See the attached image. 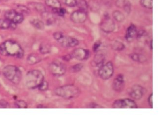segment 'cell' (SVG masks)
<instances>
[{
	"label": "cell",
	"mask_w": 164,
	"mask_h": 122,
	"mask_svg": "<svg viewBox=\"0 0 164 122\" xmlns=\"http://www.w3.org/2000/svg\"><path fill=\"white\" fill-rule=\"evenodd\" d=\"M0 54L5 56L16 58H22L25 52L18 42L12 40H7L0 44Z\"/></svg>",
	"instance_id": "obj_1"
},
{
	"label": "cell",
	"mask_w": 164,
	"mask_h": 122,
	"mask_svg": "<svg viewBox=\"0 0 164 122\" xmlns=\"http://www.w3.org/2000/svg\"><path fill=\"white\" fill-rule=\"evenodd\" d=\"M56 95L66 99H71L79 97L81 94V90L75 85H67L59 86L55 90Z\"/></svg>",
	"instance_id": "obj_2"
},
{
	"label": "cell",
	"mask_w": 164,
	"mask_h": 122,
	"mask_svg": "<svg viewBox=\"0 0 164 122\" xmlns=\"http://www.w3.org/2000/svg\"><path fill=\"white\" fill-rule=\"evenodd\" d=\"M44 80L43 73L38 70H32L26 73L25 77V84L29 89L38 88Z\"/></svg>",
	"instance_id": "obj_3"
},
{
	"label": "cell",
	"mask_w": 164,
	"mask_h": 122,
	"mask_svg": "<svg viewBox=\"0 0 164 122\" xmlns=\"http://www.w3.org/2000/svg\"><path fill=\"white\" fill-rule=\"evenodd\" d=\"M3 73L8 81L15 85H18L21 81V71L15 65H8L5 67L3 69Z\"/></svg>",
	"instance_id": "obj_4"
},
{
	"label": "cell",
	"mask_w": 164,
	"mask_h": 122,
	"mask_svg": "<svg viewBox=\"0 0 164 122\" xmlns=\"http://www.w3.org/2000/svg\"><path fill=\"white\" fill-rule=\"evenodd\" d=\"M98 75L103 80H108L111 77L114 73L113 64L111 62H108L102 65L98 70Z\"/></svg>",
	"instance_id": "obj_5"
},
{
	"label": "cell",
	"mask_w": 164,
	"mask_h": 122,
	"mask_svg": "<svg viewBox=\"0 0 164 122\" xmlns=\"http://www.w3.org/2000/svg\"><path fill=\"white\" fill-rule=\"evenodd\" d=\"M112 107L114 109H136L138 106L134 100L126 98L117 100L113 103Z\"/></svg>",
	"instance_id": "obj_6"
},
{
	"label": "cell",
	"mask_w": 164,
	"mask_h": 122,
	"mask_svg": "<svg viewBox=\"0 0 164 122\" xmlns=\"http://www.w3.org/2000/svg\"><path fill=\"white\" fill-rule=\"evenodd\" d=\"M49 70L54 76H61L65 74L66 67L62 63L56 61L52 63L49 65Z\"/></svg>",
	"instance_id": "obj_7"
},
{
	"label": "cell",
	"mask_w": 164,
	"mask_h": 122,
	"mask_svg": "<svg viewBox=\"0 0 164 122\" xmlns=\"http://www.w3.org/2000/svg\"><path fill=\"white\" fill-rule=\"evenodd\" d=\"M5 18L16 24L22 23L24 20L23 14L17 12L15 10H9L5 14Z\"/></svg>",
	"instance_id": "obj_8"
},
{
	"label": "cell",
	"mask_w": 164,
	"mask_h": 122,
	"mask_svg": "<svg viewBox=\"0 0 164 122\" xmlns=\"http://www.w3.org/2000/svg\"><path fill=\"white\" fill-rule=\"evenodd\" d=\"M146 93L144 88L140 85H135L131 87L129 91V95L133 99L139 100Z\"/></svg>",
	"instance_id": "obj_9"
},
{
	"label": "cell",
	"mask_w": 164,
	"mask_h": 122,
	"mask_svg": "<svg viewBox=\"0 0 164 122\" xmlns=\"http://www.w3.org/2000/svg\"><path fill=\"white\" fill-rule=\"evenodd\" d=\"M100 28L104 32L111 33L115 30V23L110 17L106 16L102 20L100 24Z\"/></svg>",
	"instance_id": "obj_10"
},
{
	"label": "cell",
	"mask_w": 164,
	"mask_h": 122,
	"mask_svg": "<svg viewBox=\"0 0 164 122\" xmlns=\"http://www.w3.org/2000/svg\"><path fill=\"white\" fill-rule=\"evenodd\" d=\"M57 42L64 47H74L77 46L79 42L77 39L69 36H64L63 35Z\"/></svg>",
	"instance_id": "obj_11"
},
{
	"label": "cell",
	"mask_w": 164,
	"mask_h": 122,
	"mask_svg": "<svg viewBox=\"0 0 164 122\" xmlns=\"http://www.w3.org/2000/svg\"><path fill=\"white\" fill-rule=\"evenodd\" d=\"M73 58L77 60L82 61L87 60L89 57V51L83 48H79L75 49L71 54Z\"/></svg>",
	"instance_id": "obj_12"
},
{
	"label": "cell",
	"mask_w": 164,
	"mask_h": 122,
	"mask_svg": "<svg viewBox=\"0 0 164 122\" xmlns=\"http://www.w3.org/2000/svg\"><path fill=\"white\" fill-rule=\"evenodd\" d=\"M125 81L124 75L120 74L117 75L114 80L112 84V88L116 92H121L125 88Z\"/></svg>",
	"instance_id": "obj_13"
},
{
	"label": "cell",
	"mask_w": 164,
	"mask_h": 122,
	"mask_svg": "<svg viewBox=\"0 0 164 122\" xmlns=\"http://www.w3.org/2000/svg\"><path fill=\"white\" fill-rule=\"evenodd\" d=\"M86 12L81 10L73 12L71 15V20L74 23L80 24L83 23L87 20Z\"/></svg>",
	"instance_id": "obj_14"
},
{
	"label": "cell",
	"mask_w": 164,
	"mask_h": 122,
	"mask_svg": "<svg viewBox=\"0 0 164 122\" xmlns=\"http://www.w3.org/2000/svg\"><path fill=\"white\" fill-rule=\"evenodd\" d=\"M137 28L134 24H131L126 30L125 39L128 42H131L136 37L137 34Z\"/></svg>",
	"instance_id": "obj_15"
},
{
	"label": "cell",
	"mask_w": 164,
	"mask_h": 122,
	"mask_svg": "<svg viewBox=\"0 0 164 122\" xmlns=\"http://www.w3.org/2000/svg\"><path fill=\"white\" fill-rule=\"evenodd\" d=\"M16 28V24L9 21L6 18L0 19V29H7L9 28L15 29Z\"/></svg>",
	"instance_id": "obj_16"
},
{
	"label": "cell",
	"mask_w": 164,
	"mask_h": 122,
	"mask_svg": "<svg viewBox=\"0 0 164 122\" xmlns=\"http://www.w3.org/2000/svg\"><path fill=\"white\" fill-rule=\"evenodd\" d=\"M41 59L37 54L32 53L28 56L26 58V62L30 65H33L40 62Z\"/></svg>",
	"instance_id": "obj_17"
},
{
	"label": "cell",
	"mask_w": 164,
	"mask_h": 122,
	"mask_svg": "<svg viewBox=\"0 0 164 122\" xmlns=\"http://www.w3.org/2000/svg\"><path fill=\"white\" fill-rule=\"evenodd\" d=\"M129 57L134 61L141 63H144L146 61V57L142 54L132 53L130 54Z\"/></svg>",
	"instance_id": "obj_18"
},
{
	"label": "cell",
	"mask_w": 164,
	"mask_h": 122,
	"mask_svg": "<svg viewBox=\"0 0 164 122\" xmlns=\"http://www.w3.org/2000/svg\"><path fill=\"white\" fill-rule=\"evenodd\" d=\"M105 60V57L102 53H97L94 57L93 63L95 66L102 65Z\"/></svg>",
	"instance_id": "obj_19"
},
{
	"label": "cell",
	"mask_w": 164,
	"mask_h": 122,
	"mask_svg": "<svg viewBox=\"0 0 164 122\" xmlns=\"http://www.w3.org/2000/svg\"><path fill=\"white\" fill-rule=\"evenodd\" d=\"M29 5L30 7L33 8L37 11L40 12L41 14L46 12V7L42 3H30Z\"/></svg>",
	"instance_id": "obj_20"
},
{
	"label": "cell",
	"mask_w": 164,
	"mask_h": 122,
	"mask_svg": "<svg viewBox=\"0 0 164 122\" xmlns=\"http://www.w3.org/2000/svg\"><path fill=\"white\" fill-rule=\"evenodd\" d=\"M45 3L48 7L53 9H58L61 7V3L59 0H46Z\"/></svg>",
	"instance_id": "obj_21"
},
{
	"label": "cell",
	"mask_w": 164,
	"mask_h": 122,
	"mask_svg": "<svg viewBox=\"0 0 164 122\" xmlns=\"http://www.w3.org/2000/svg\"><path fill=\"white\" fill-rule=\"evenodd\" d=\"M112 16L114 19L118 22H123L125 19V16L123 13L118 11L115 10L112 13Z\"/></svg>",
	"instance_id": "obj_22"
},
{
	"label": "cell",
	"mask_w": 164,
	"mask_h": 122,
	"mask_svg": "<svg viewBox=\"0 0 164 122\" xmlns=\"http://www.w3.org/2000/svg\"><path fill=\"white\" fill-rule=\"evenodd\" d=\"M31 24L35 28L38 29H43L44 28V22L40 20L33 19L31 21Z\"/></svg>",
	"instance_id": "obj_23"
},
{
	"label": "cell",
	"mask_w": 164,
	"mask_h": 122,
	"mask_svg": "<svg viewBox=\"0 0 164 122\" xmlns=\"http://www.w3.org/2000/svg\"><path fill=\"white\" fill-rule=\"evenodd\" d=\"M112 47L115 51H123L125 48V44L122 42L116 41L112 44Z\"/></svg>",
	"instance_id": "obj_24"
},
{
	"label": "cell",
	"mask_w": 164,
	"mask_h": 122,
	"mask_svg": "<svg viewBox=\"0 0 164 122\" xmlns=\"http://www.w3.org/2000/svg\"><path fill=\"white\" fill-rule=\"evenodd\" d=\"M140 3L144 8L152 9L153 0H141Z\"/></svg>",
	"instance_id": "obj_25"
},
{
	"label": "cell",
	"mask_w": 164,
	"mask_h": 122,
	"mask_svg": "<svg viewBox=\"0 0 164 122\" xmlns=\"http://www.w3.org/2000/svg\"><path fill=\"white\" fill-rule=\"evenodd\" d=\"M79 8L81 10L85 11L88 8V4L85 0H79V2H77V5Z\"/></svg>",
	"instance_id": "obj_26"
},
{
	"label": "cell",
	"mask_w": 164,
	"mask_h": 122,
	"mask_svg": "<svg viewBox=\"0 0 164 122\" xmlns=\"http://www.w3.org/2000/svg\"><path fill=\"white\" fill-rule=\"evenodd\" d=\"M39 51L41 53H48L51 51V48L47 44H41L39 47Z\"/></svg>",
	"instance_id": "obj_27"
},
{
	"label": "cell",
	"mask_w": 164,
	"mask_h": 122,
	"mask_svg": "<svg viewBox=\"0 0 164 122\" xmlns=\"http://www.w3.org/2000/svg\"><path fill=\"white\" fill-rule=\"evenodd\" d=\"M83 67V65H82V63H77L71 67L70 68V70L72 72L77 73V72L80 71L82 69Z\"/></svg>",
	"instance_id": "obj_28"
},
{
	"label": "cell",
	"mask_w": 164,
	"mask_h": 122,
	"mask_svg": "<svg viewBox=\"0 0 164 122\" xmlns=\"http://www.w3.org/2000/svg\"><path fill=\"white\" fill-rule=\"evenodd\" d=\"M53 10L54 13L58 14L60 16H64L66 13V10L65 8H62V7H60L58 9H53Z\"/></svg>",
	"instance_id": "obj_29"
},
{
	"label": "cell",
	"mask_w": 164,
	"mask_h": 122,
	"mask_svg": "<svg viewBox=\"0 0 164 122\" xmlns=\"http://www.w3.org/2000/svg\"><path fill=\"white\" fill-rule=\"evenodd\" d=\"M38 89L41 91H45L48 90L49 88V84L47 82L43 81V82L41 83V85H40L38 87Z\"/></svg>",
	"instance_id": "obj_30"
},
{
	"label": "cell",
	"mask_w": 164,
	"mask_h": 122,
	"mask_svg": "<svg viewBox=\"0 0 164 122\" xmlns=\"http://www.w3.org/2000/svg\"><path fill=\"white\" fill-rule=\"evenodd\" d=\"M15 104L18 108L24 109V108H26L28 107V104H26V102L23 100H19V101H16V102H15Z\"/></svg>",
	"instance_id": "obj_31"
},
{
	"label": "cell",
	"mask_w": 164,
	"mask_h": 122,
	"mask_svg": "<svg viewBox=\"0 0 164 122\" xmlns=\"http://www.w3.org/2000/svg\"><path fill=\"white\" fill-rule=\"evenodd\" d=\"M64 3L69 7H75L77 5V0H65Z\"/></svg>",
	"instance_id": "obj_32"
},
{
	"label": "cell",
	"mask_w": 164,
	"mask_h": 122,
	"mask_svg": "<svg viewBox=\"0 0 164 122\" xmlns=\"http://www.w3.org/2000/svg\"><path fill=\"white\" fill-rule=\"evenodd\" d=\"M101 44H102V42L100 41H97L94 43L93 46V47H92L94 52H97V51H98V49L101 46Z\"/></svg>",
	"instance_id": "obj_33"
},
{
	"label": "cell",
	"mask_w": 164,
	"mask_h": 122,
	"mask_svg": "<svg viewBox=\"0 0 164 122\" xmlns=\"http://www.w3.org/2000/svg\"><path fill=\"white\" fill-rule=\"evenodd\" d=\"M9 106L8 102L4 100L0 101V108H7L9 107Z\"/></svg>",
	"instance_id": "obj_34"
},
{
	"label": "cell",
	"mask_w": 164,
	"mask_h": 122,
	"mask_svg": "<svg viewBox=\"0 0 164 122\" xmlns=\"http://www.w3.org/2000/svg\"><path fill=\"white\" fill-rule=\"evenodd\" d=\"M148 103L149 106L152 108L153 107V93H152L151 94L149 95V97L148 98Z\"/></svg>",
	"instance_id": "obj_35"
},
{
	"label": "cell",
	"mask_w": 164,
	"mask_h": 122,
	"mask_svg": "<svg viewBox=\"0 0 164 122\" xmlns=\"http://www.w3.org/2000/svg\"><path fill=\"white\" fill-rule=\"evenodd\" d=\"M18 8L19 9H20L22 11H23V12H25V13H28V12H29V9L28 8H27L26 7H25V6H23V5H19L18 6Z\"/></svg>",
	"instance_id": "obj_36"
},
{
	"label": "cell",
	"mask_w": 164,
	"mask_h": 122,
	"mask_svg": "<svg viewBox=\"0 0 164 122\" xmlns=\"http://www.w3.org/2000/svg\"><path fill=\"white\" fill-rule=\"evenodd\" d=\"M89 107H90V108H103L104 107L100 106V104L93 102V103H91L90 105L89 106Z\"/></svg>",
	"instance_id": "obj_37"
},
{
	"label": "cell",
	"mask_w": 164,
	"mask_h": 122,
	"mask_svg": "<svg viewBox=\"0 0 164 122\" xmlns=\"http://www.w3.org/2000/svg\"><path fill=\"white\" fill-rule=\"evenodd\" d=\"M73 58L72 56L71 55V54H67L66 55L63 56L62 59L66 61H69L71 60V59Z\"/></svg>",
	"instance_id": "obj_38"
},
{
	"label": "cell",
	"mask_w": 164,
	"mask_h": 122,
	"mask_svg": "<svg viewBox=\"0 0 164 122\" xmlns=\"http://www.w3.org/2000/svg\"><path fill=\"white\" fill-rule=\"evenodd\" d=\"M153 42L152 40H151V42H150V49H153Z\"/></svg>",
	"instance_id": "obj_39"
}]
</instances>
